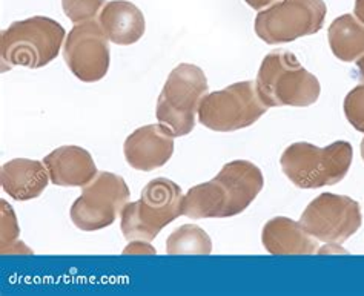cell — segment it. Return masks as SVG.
Returning <instances> with one entry per match:
<instances>
[{"instance_id": "cell-4", "label": "cell", "mask_w": 364, "mask_h": 296, "mask_svg": "<svg viewBox=\"0 0 364 296\" xmlns=\"http://www.w3.org/2000/svg\"><path fill=\"white\" fill-rule=\"evenodd\" d=\"M183 194L177 183L156 178L143 187L140 199L124 206L120 215L122 234L128 241H152L180 215H183Z\"/></svg>"}, {"instance_id": "cell-3", "label": "cell", "mask_w": 364, "mask_h": 296, "mask_svg": "<svg viewBox=\"0 0 364 296\" xmlns=\"http://www.w3.org/2000/svg\"><path fill=\"white\" fill-rule=\"evenodd\" d=\"M65 39V28L50 17L34 16L11 23L0 34L2 71L14 66L43 68L59 55Z\"/></svg>"}, {"instance_id": "cell-20", "label": "cell", "mask_w": 364, "mask_h": 296, "mask_svg": "<svg viewBox=\"0 0 364 296\" xmlns=\"http://www.w3.org/2000/svg\"><path fill=\"white\" fill-rule=\"evenodd\" d=\"M105 6V0H62L65 16L75 25L95 21Z\"/></svg>"}, {"instance_id": "cell-22", "label": "cell", "mask_w": 364, "mask_h": 296, "mask_svg": "<svg viewBox=\"0 0 364 296\" xmlns=\"http://www.w3.org/2000/svg\"><path fill=\"white\" fill-rule=\"evenodd\" d=\"M245 2L251 8L257 9V11H262V9L274 5L277 0H245Z\"/></svg>"}, {"instance_id": "cell-10", "label": "cell", "mask_w": 364, "mask_h": 296, "mask_svg": "<svg viewBox=\"0 0 364 296\" xmlns=\"http://www.w3.org/2000/svg\"><path fill=\"white\" fill-rule=\"evenodd\" d=\"M360 204L349 197L321 194L308 204L300 223L312 236L326 244L338 246L361 227Z\"/></svg>"}, {"instance_id": "cell-8", "label": "cell", "mask_w": 364, "mask_h": 296, "mask_svg": "<svg viewBox=\"0 0 364 296\" xmlns=\"http://www.w3.org/2000/svg\"><path fill=\"white\" fill-rule=\"evenodd\" d=\"M328 8L323 0H282L255 17V33L267 45L289 43L318 33Z\"/></svg>"}, {"instance_id": "cell-19", "label": "cell", "mask_w": 364, "mask_h": 296, "mask_svg": "<svg viewBox=\"0 0 364 296\" xmlns=\"http://www.w3.org/2000/svg\"><path fill=\"white\" fill-rule=\"evenodd\" d=\"M0 204H2V255L22 253V251H25L26 253H31V251H28L22 241L18 243L21 229H18L13 207L9 206L5 199H2Z\"/></svg>"}, {"instance_id": "cell-15", "label": "cell", "mask_w": 364, "mask_h": 296, "mask_svg": "<svg viewBox=\"0 0 364 296\" xmlns=\"http://www.w3.org/2000/svg\"><path fill=\"white\" fill-rule=\"evenodd\" d=\"M262 241L271 255H312L318 249V240L301 223L287 216H275L263 227Z\"/></svg>"}, {"instance_id": "cell-16", "label": "cell", "mask_w": 364, "mask_h": 296, "mask_svg": "<svg viewBox=\"0 0 364 296\" xmlns=\"http://www.w3.org/2000/svg\"><path fill=\"white\" fill-rule=\"evenodd\" d=\"M99 23L108 40L122 46L139 42L146 28L143 13L128 0H111L105 5Z\"/></svg>"}, {"instance_id": "cell-23", "label": "cell", "mask_w": 364, "mask_h": 296, "mask_svg": "<svg viewBox=\"0 0 364 296\" xmlns=\"http://www.w3.org/2000/svg\"><path fill=\"white\" fill-rule=\"evenodd\" d=\"M355 17L361 23H364V0H355V8H353Z\"/></svg>"}, {"instance_id": "cell-9", "label": "cell", "mask_w": 364, "mask_h": 296, "mask_svg": "<svg viewBox=\"0 0 364 296\" xmlns=\"http://www.w3.org/2000/svg\"><path fill=\"white\" fill-rule=\"evenodd\" d=\"M127 181L112 172L102 170L83 186L82 195L71 206V221L85 232L100 231L111 226L128 204Z\"/></svg>"}, {"instance_id": "cell-12", "label": "cell", "mask_w": 364, "mask_h": 296, "mask_svg": "<svg viewBox=\"0 0 364 296\" xmlns=\"http://www.w3.org/2000/svg\"><path fill=\"white\" fill-rule=\"evenodd\" d=\"M174 133L163 125L139 128L124 140V160L136 170H156L165 166L174 154Z\"/></svg>"}, {"instance_id": "cell-18", "label": "cell", "mask_w": 364, "mask_h": 296, "mask_svg": "<svg viewBox=\"0 0 364 296\" xmlns=\"http://www.w3.org/2000/svg\"><path fill=\"white\" fill-rule=\"evenodd\" d=\"M213 241L202 227L186 224L176 229L166 240L168 255H209Z\"/></svg>"}, {"instance_id": "cell-1", "label": "cell", "mask_w": 364, "mask_h": 296, "mask_svg": "<svg viewBox=\"0 0 364 296\" xmlns=\"http://www.w3.org/2000/svg\"><path fill=\"white\" fill-rule=\"evenodd\" d=\"M263 186L260 168L246 160L231 161L215 178L188 190L183 197V215L191 219L235 216L251 206Z\"/></svg>"}, {"instance_id": "cell-17", "label": "cell", "mask_w": 364, "mask_h": 296, "mask_svg": "<svg viewBox=\"0 0 364 296\" xmlns=\"http://www.w3.org/2000/svg\"><path fill=\"white\" fill-rule=\"evenodd\" d=\"M329 46L341 62H357L364 57V23L352 14L335 18L328 31Z\"/></svg>"}, {"instance_id": "cell-21", "label": "cell", "mask_w": 364, "mask_h": 296, "mask_svg": "<svg viewBox=\"0 0 364 296\" xmlns=\"http://www.w3.org/2000/svg\"><path fill=\"white\" fill-rule=\"evenodd\" d=\"M344 116L357 131L364 133V84L353 88L344 99Z\"/></svg>"}, {"instance_id": "cell-13", "label": "cell", "mask_w": 364, "mask_h": 296, "mask_svg": "<svg viewBox=\"0 0 364 296\" xmlns=\"http://www.w3.org/2000/svg\"><path fill=\"white\" fill-rule=\"evenodd\" d=\"M51 183L60 187H83L99 174L88 150L80 146H62L43 158Z\"/></svg>"}, {"instance_id": "cell-7", "label": "cell", "mask_w": 364, "mask_h": 296, "mask_svg": "<svg viewBox=\"0 0 364 296\" xmlns=\"http://www.w3.org/2000/svg\"><path fill=\"white\" fill-rule=\"evenodd\" d=\"M269 109L262 102L257 83L246 80L208 94L198 108V123L210 131L234 132L252 126Z\"/></svg>"}, {"instance_id": "cell-25", "label": "cell", "mask_w": 364, "mask_h": 296, "mask_svg": "<svg viewBox=\"0 0 364 296\" xmlns=\"http://www.w3.org/2000/svg\"><path fill=\"white\" fill-rule=\"evenodd\" d=\"M361 157H363V160H364V138L361 140Z\"/></svg>"}, {"instance_id": "cell-5", "label": "cell", "mask_w": 364, "mask_h": 296, "mask_svg": "<svg viewBox=\"0 0 364 296\" xmlns=\"http://www.w3.org/2000/svg\"><path fill=\"white\" fill-rule=\"evenodd\" d=\"M353 150L348 141H335L326 148L300 141L286 148L280 166L291 183L300 189L337 185L348 175Z\"/></svg>"}, {"instance_id": "cell-14", "label": "cell", "mask_w": 364, "mask_h": 296, "mask_svg": "<svg viewBox=\"0 0 364 296\" xmlns=\"http://www.w3.org/2000/svg\"><path fill=\"white\" fill-rule=\"evenodd\" d=\"M50 181L43 161L14 158L0 169V185L16 202H28L41 197Z\"/></svg>"}, {"instance_id": "cell-6", "label": "cell", "mask_w": 364, "mask_h": 296, "mask_svg": "<svg viewBox=\"0 0 364 296\" xmlns=\"http://www.w3.org/2000/svg\"><path fill=\"white\" fill-rule=\"evenodd\" d=\"M208 79L202 68L180 63L171 71L157 99L156 116L176 137H185L196 126V114L208 95Z\"/></svg>"}, {"instance_id": "cell-11", "label": "cell", "mask_w": 364, "mask_h": 296, "mask_svg": "<svg viewBox=\"0 0 364 296\" xmlns=\"http://www.w3.org/2000/svg\"><path fill=\"white\" fill-rule=\"evenodd\" d=\"M63 59L79 80H102L109 70V45L100 23L90 21L75 25L65 39Z\"/></svg>"}, {"instance_id": "cell-24", "label": "cell", "mask_w": 364, "mask_h": 296, "mask_svg": "<svg viewBox=\"0 0 364 296\" xmlns=\"http://www.w3.org/2000/svg\"><path fill=\"white\" fill-rule=\"evenodd\" d=\"M357 68H358V79H360V82L364 84V57H361V59H358Z\"/></svg>"}, {"instance_id": "cell-2", "label": "cell", "mask_w": 364, "mask_h": 296, "mask_svg": "<svg viewBox=\"0 0 364 296\" xmlns=\"http://www.w3.org/2000/svg\"><path fill=\"white\" fill-rule=\"evenodd\" d=\"M257 91L267 108H306L318 100V79L304 70L295 54L275 50L267 54L257 74Z\"/></svg>"}]
</instances>
